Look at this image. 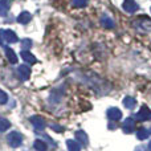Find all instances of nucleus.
<instances>
[{"label":"nucleus","mask_w":151,"mask_h":151,"mask_svg":"<svg viewBox=\"0 0 151 151\" xmlns=\"http://www.w3.org/2000/svg\"><path fill=\"white\" fill-rule=\"evenodd\" d=\"M133 27L137 31L150 32L151 31V19H149L147 16H141V17H138L133 23Z\"/></svg>","instance_id":"nucleus-1"},{"label":"nucleus","mask_w":151,"mask_h":151,"mask_svg":"<svg viewBox=\"0 0 151 151\" xmlns=\"http://www.w3.org/2000/svg\"><path fill=\"white\" fill-rule=\"evenodd\" d=\"M7 142L12 149H16V147H19L23 143V135H21L20 133H17V131H12V133L8 134Z\"/></svg>","instance_id":"nucleus-2"},{"label":"nucleus","mask_w":151,"mask_h":151,"mask_svg":"<svg viewBox=\"0 0 151 151\" xmlns=\"http://www.w3.org/2000/svg\"><path fill=\"white\" fill-rule=\"evenodd\" d=\"M0 40L4 42H8V44H13V42L19 41V37L13 31H9V29L4 31V29H1L0 31Z\"/></svg>","instance_id":"nucleus-3"},{"label":"nucleus","mask_w":151,"mask_h":151,"mask_svg":"<svg viewBox=\"0 0 151 151\" xmlns=\"http://www.w3.org/2000/svg\"><path fill=\"white\" fill-rule=\"evenodd\" d=\"M31 123L33 125V127L36 129V130H44V129L47 127L45 119L42 117H40V115H33V117H31Z\"/></svg>","instance_id":"nucleus-4"},{"label":"nucleus","mask_w":151,"mask_h":151,"mask_svg":"<svg viewBox=\"0 0 151 151\" xmlns=\"http://www.w3.org/2000/svg\"><path fill=\"white\" fill-rule=\"evenodd\" d=\"M135 118L138 121H149V119H151V110L147 106H142L141 110L137 113Z\"/></svg>","instance_id":"nucleus-5"},{"label":"nucleus","mask_w":151,"mask_h":151,"mask_svg":"<svg viewBox=\"0 0 151 151\" xmlns=\"http://www.w3.org/2000/svg\"><path fill=\"white\" fill-rule=\"evenodd\" d=\"M122 8L126 11V12H129V13H134V12H137L138 11V4L135 3V0H125L123 1V4H122Z\"/></svg>","instance_id":"nucleus-6"},{"label":"nucleus","mask_w":151,"mask_h":151,"mask_svg":"<svg viewBox=\"0 0 151 151\" xmlns=\"http://www.w3.org/2000/svg\"><path fill=\"white\" fill-rule=\"evenodd\" d=\"M134 129H135V121H134L133 118H126V119L123 121V123H122L123 133L130 134V133H133Z\"/></svg>","instance_id":"nucleus-7"},{"label":"nucleus","mask_w":151,"mask_h":151,"mask_svg":"<svg viewBox=\"0 0 151 151\" xmlns=\"http://www.w3.org/2000/svg\"><path fill=\"white\" fill-rule=\"evenodd\" d=\"M17 74L20 76V78L23 81H27L29 77H31V68H29L27 64H24V65H20L17 68Z\"/></svg>","instance_id":"nucleus-8"},{"label":"nucleus","mask_w":151,"mask_h":151,"mask_svg":"<svg viewBox=\"0 0 151 151\" xmlns=\"http://www.w3.org/2000/svg\"><path fill=\"white\" fill-rule=\"evenodd\" d=\"M76 138H77V142L80 143L81 147H86L89 145V138H88V134L82 130H78L76 133Z\"/></svg>","instance_id":"nucleus-9"},{"label":"nucleus","mask_w":151,"mask_h":151,"mask_svg":"<svg viewBox=\"0 0 151 151\" xmlns=\"http://www.w3.org/2000/svg\"><path fill=\"white\" fill-rule=\"evenodd\" d=\"M4 53H5V57H7V60L9 61L11 64H16V63H17V55H16V52L12 49V48L5 47L4 48Z\"/></svg>","instance_id":"nucleus-10"},{"label":"nucleus","mask_w":151,"mask_h":151,"mask_svg":"<svg viewBox=\"0 0 151 151\" xmlns=\"http://www.w3.org/2000/svg\"><path fill=\"white\" fill-rule=\"evenodd\" d=\"M107 117L111 121H119L122 118V111L118 107H111V109L107 110Z\"/></svg>","instance_id":"nucleus-11"},{"label":"nucleus","mask_w":151,"mask_h":151,"mask_svg":"<svg viewBox=\"0 0 151 151\" xmlns=\"http://www.w3.org/2000/svg\"><path fill=\"white\" fill-rule=\"evenodd\" d=\"M21 57H23V60L28 64H36V61H37L36 57H35L29 50H23V52H21Z\"/></svg>","instance_id":"nucleus-12"},{"label":"nucleus","mask_w":151,"mask_h":151,"mask_svg":"<svg viewBox=\"0 0 151 151\" xmlns=\"http://www.w3.org/2000/svg\"><path fill=\"white\" fill-rule=\"evenodd\" d=\"M11 8V1L9 0H0V15L5 16Z\"/></svg>","instance_id":"nucleus-13"},{"label":"nucleus","mask_w":151,"mask_h":151,"mask_svg":"<svg viewBox=\"0 0 151 151\" xmlns=\"http://www.w3.org/2000/svg\"><path fill=\"white\" fill-rule=\"evenodd\" d=\"M31 19H32V15L29 12H21L20 15L17 16V21L20 24H27V23H29V21H31Z\"/></svg>","instance_id":"nucleus-14"},{"label":"nucleus","mask_w":151,"mask_h":151,"mask_svg":"<svg viewBox=\"0 0 151 151\" xmlns=\"http://www.w3.org/2000/svg\"><path fill=\"white\" fill-rule=\"evenodd\" d=\"M101 25L104 27V28L111 29V28H114V21H113L110 17H107V16H102L101 17Z\"/></svg>","instance_id":"nucleus-15"},{"label":"nucleus","mask_w":151,"mask_h":151,"mask_svg":"<svg viewBox=\"0 0 151 151\" xmlns=\"http://www.w3.org/2000/svg\"><path fill=\"white\" fill-rule=\"evenodd\" d=\"M66 147H68L69 151H81V146L77 141H73V139H69L66 141Z\"/></svg>","instance_id":"nucleus-16"},{"label":"nucleus","mask_w":151,"mask_h":151,"mask_svg":"<svg viewBox=\"0 0 151 151\" xmlns=\"http://www.w3.org/2000/svg\"><path fill=\"white\" fill-rule=\"evenodd\" d=\"M33 146H35V149H36L37 151H47V149H48L47 143H45L44 141H41V139H36Z\"/></svg>","instance_id":"nucleus-17"},{"label":"nucleus","mask_w":151,"mask_h":151,"mask_svg":"<svg viewBox=\"0 0 151 151\" xmlns=\"http://www.w3.org/2000/svg\"><path fill=\"white\" fill-rule=\"evenodd\" d=\"M149 130H146V129H139L138 131H137V138L139 139V141H145V139L149 138Z\"/></svg>","instance_id":"nucleus-18"},{"label":"nucleus","mask_w":151,"mask_h":151,"mask_svg":"<svg viewBox=\"0 0 151 151\" xmlns=\"http://www.w3.org/2000/svg\"><path fill=\"white\" fill-rule=\"evenodd\" d=\"M135 99L133 98V97H125L123 98V105H125V107H127V109H133L134 106H135Z\"/></svg>","instance_id":"nucleus-19"},{"label":"nucleus","mask_w":151,"mask_h":151,"mask_svg":"<svg viewBox=\"0 0 151 151\" xmlns=\"http://www.w3.org/2000/svg\"><path fill=\"white\" fill-rule=\"evenodd\" d=\"M11 127V122L5 118H1L0 117V131H7L8 129Z\"/></svg>","instance_id":"nucleus-20"},{"label":"nucleus","mask_w":151,"mask_h":151,"mask_svg":"<svg viewBox=\"0 0 151 151\" xmlns=\"http://www.w3.org/2000/svg\"><path fill=\"white\" fill-rule=\"evenodd\" d=\"M72 4L76 8H83L88 4V0H72Z\"/></svg>","instance_id":"nucleus-21"},{"label":"nucleus","mask_w":151,"mask_h":151,"mask_svg":"<svg viewBox=\"0 0 151 151\" xmlns=\"http://www.w3.org/2000/svg\"><path fill=\"white\" fill-rule=\"evenodd\" d=\"M31 47H32V41L29 39H25V40H23V41H21V48H23L24 50H25V49L28 50Z\"/></svg>","instance_id":"nucleus-22"},{"label":"nucleus","mask_w":151,"mask_h":151,"mask_svg":"<svg viewBox=\"0 0 151 151\" xmlns=\"http://www.w3.org/2000/svg\"><path fill=\"white\" fill-rule=\"evenodd\" d=\"M7 101H8V96H7V93H5V91H3L1 89H0V105L7 104Z\"/></svg>","instance_id":"nucleus-23"},{"label":"nucleus","mask_w":151,"mask_h":151,"mask_svg":"<svg viewBox=\"0 0 151 151\" xmlns=\"http://www.w3.org/2000/svg\"><path fill=\"white\" fill-rule=\"evenodd\" d=\"M50 127H52L53 130H56V131H63L64 130L61 126H56V125H53V123H50Z\"/></svg>","instance_id":"nucleus-24"},{"label":"nucleus","mask_w":151,"mask_h":151,"mask_svg":"<svg viewBox=\"0 0 151 151\" xmlns=\"http://www.w3.org/2000/svg\"><path fill=\"white\" fill-rule=\"evenodd\" d=\"M135 151H147V150L145 149L143 146H138V147H137V149H135Z\"/></svg>","instance_id":"nucleus-25"},{"label":"nucleus","mask_w":151,"mask_h":151,"mask_svg":"<svg viewBox=\"0 0 151 151\" xmlns=\"http://www.w3.org/2000/svg\"><path fill=\"white\" fill-rule=\"evenodd\" d=\"M149 151H151V142H150V145H149Z\"/></svg>","instance_id":"nucleus-26"}]
</instances>
